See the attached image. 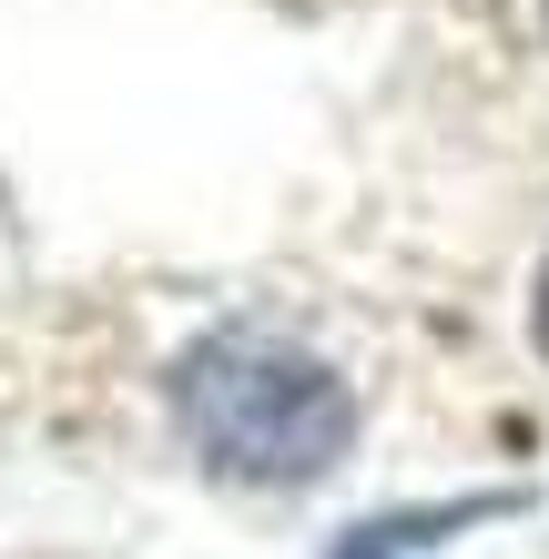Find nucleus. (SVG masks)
Instances as JSON below:
<instances>
[{"mask_svg": "<svg viewBox=\"0 0 549 559\" xmlns=\"http://www.w3.org/2000/svg\"><path fill=\"white\" fill-rule=\"evenodd\" d=\"M174 417L193 457L235 488H315L357 448V397L336 367L275 336H214L174 367Z\"/></svg>", "mask_w": 549, "mask_h": 559, "instance_id": "nucleus-1", "label": "nucleus"}, {"mask_svg": "<svg viewBox=\"0 0 549 559\" xmlns=\"http://www.w3.org/2000/svg\"><path fill=\"white\" fill-rule=\"evenodd\" d=\"M336 559H407V509H397V519H367V530H346Z\"/></svg>", "mask_w": 549, "mask_h": 559, "instance_id": "nucleus-2", "label": "nucleus"}, {"mask_svg": "<svg viewBox=\"0 0 549 559\" xmlns=\"http://www.w3.org/2000/svg\"><path fill=\"white\" fill-rule=\"evenodd\" d=\"M529 346L549 356V265H539V295H529Z\"/></svg>", "mask_w": 549, "mask_h": 559, "instance_id": "nucleus-3", "label": "nucleus"}]
</instances>
